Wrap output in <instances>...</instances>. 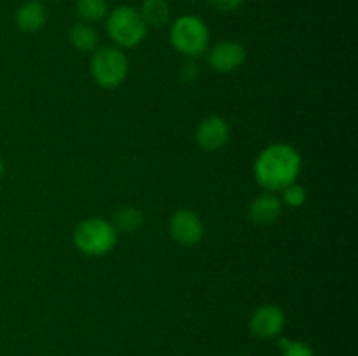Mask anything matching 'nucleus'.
<instances>
[{"mask_svg":"<svg viewBox=\"0 0 358 356\" xmlns=\"http://www.w3.org/2000/svg\"><path fill=\"white\" fill-rule=\"evenodd\" d=\"M45 21H48V10L41 0H28L16 10V27L24 34L41 31Z\"/></svg>","mask_w":358,"mask_h":356,"instance_id":"9b49d317","label":"nucleus"},{"mask_svg":"<svg viewBox=\"0 0 358 356\" xmlns=\"http://www.w3.org/2000/svg\"><path fill=\"white\" fill-rule=\"evenodd\" d=\"M180 77L184 82H194L196 77H198V66H196V63L192 61V59H187V61L182 65Z\"/></svg>","mask_w":358,"mask_h":356,"instance_id":"6ab92c4d","label":"nucleus"},{"mask_svg":"<svg viewBox=\"0 0 358 356\" xmlns=\"http://www.w3.org/2000/svg\"><path fill=\"white\" fill-rule=\"evenodd\" d=\"M170 42L175 51L184 54L185 58H199L208 49L210 30L201 17L185 14L171 23Z\"/></svg>","mask_w":358,"mask_h":356,"instance_id":"f03ea898","label":"nucleus"},{"mask_svg":"<svg viewBox=\"0 0 358 356\" xmlns=\"http://www.w3.org/2000/svg\"><path fill=\"white\" fill-rule=\"evenodd\" d=\"M247 59V51L240 42L222 40L208 51L210 68L219 73L236 72Z\"/></svg>","mask_w":358,"mask_h":356,"instance_id":"6e6552de","label":"nucleus"},{"mask_svg":"<svg viewBox=\"0 0 358 356\" xmlns=\"http://www.w3.org/2000/svg\"><path fill=\"white\" fill-rule=\"evenodd\" d=\"M3 171H6V164H3V161L0 159V175H2Z\"/></svg>","mask_w":358,"mask_h":356,"instance_id":"aec40b11","label":"nucleus"},{"mask_svg":"<svg viewBox=\"0 0 358 356\" xmlns=\"http://www.w3.org/2000/svg\"><path fill=\"white\" fill-rule=\"evenodd\" d=\"M149 27L140 10L131 6H119L107 14L108 37L117 47H135L145 38Z\"/></svg>","mask_w":358,"mask_h":356,"instance_id":"20e7f679","label":"nucleus"},{"mask_svg":"<svg viewBox=\"0 0 358 356\" xmlns=\"http://www.w3.org/2000/svg\"><path fill=\"white\" fill-rule=\"evenodd\" d=\"M117 230L105 218H87L77 225L73 243L77 250L90 257H101L110 253L117 244Z\"/></svg>","mask_w":358,"mask_h":356,"instance_id":"7ed1b4c3","label":"nucleus"},{"mask_svg":"<svg viewBox=\"0 0 358 356\" xmlns=\"http://www.w3.org/2000/svg\"><path fill=\"white\" fill-rule=\"evenodd\" d=\"M282 192H283L282 202H285V205L290 206V208H301L308 199L306 188L301 187V185L297 184L289 185V187L283 188Z\"/></svg>","mask_w":358,"mask_h":356,"instance_id":"f3484780","label":"nucleus"},{"mask_svg":"<svg viewBox=\"0 0 358 356\" xmlns=\"http://www.w3.org/2000/svg\"><path fill=\"white\" fill-rule=\"evenodd\" d=\"M138 10L147 27L161 28L170 23L171 10L166 0H143Z\"/></svg>","mask_w":358,"mask_h":356,"instance_id":"f8f14e48","label":"nucleus"},{"mask_svg":"<svg viewBox=\"0 0 358 356\" xmlns=\"http://www.w3.org/2000/svg\"><path fill=\"white\" fill-rule=\"evenodd\" d=\"M303 168L301 154L289 143H273L266 147L254 164L255 180L268 192H282L296 184Z\"/></svg>","mask_w":358,"mask_h":356,"instance_id":"f257e3e1","label":"nucleus"},{"mask_svg":"<svg viewBox=\"0 0 358 356\" xmlns=\"http://www.w3.org/2000/svg\"><path fill=\"white\" fill-rule=\"evenodd\" d=\"M285 325V313L275 304H266V306L255 309L250 316V321H248L252 335L257 339H264V341L280 337Z\"/></svg>","mask_w":358,"mask_h":356,"instance_id":"423d86ee","label":"nucleus"},{"mask_svg":"<svg viewBox=\"0 0 358 356\" xmlns=\"http://www.w3.org/2000/svg\"><path fill=\"white\" fill-rule=\"evenodd\" d=\"M208 3L220 13H234L243 6V0H208Z\"/></svg>","mask_w":358,"mask_h":356,"instance_id":"a211bd4d","label":"nucleus"},{"mask_svg":"<svg viewBox=\"0 0 358 356\" xmlns=\"http://www.w3.org/2000/svg\"><path fill=\"white\" fill-rule=\"evenodd\" d=\"M205 227L201 218L191 209H178L170 218V236L182 246H194L203 239Z\"/></svg>","mask_w":358,"mask_h":356,"instance_id":"0eeeda50","label":"nucleus"},{"mask_svg":"<svg viewBox=\"0 0 358 356\" xmlns=\"http://www.w3.org/2000/svg\"><path fill=\"white\" fill-rule=\"evenodd\" d=\"M69 40L77 51H83V52H90L96 47L98 44V34L90 23H79L72 24L69 31Z\"/></svg>","mask_w":358,"mask_h":356,"instance_id":"ddd939ff","label":"nucleus"},{"mask_svg":"<svg viewBox=\"0 0 358 356\" xmlns=\"http://www.w3.org/2000/svg\"><path fill=\"white\" fill-rule=\"evenodd\" d=\"M236 356H245V355H236Z\"/></svg>","mask_w":358,"mask_h":356,"instance_id":"412c9836","label":"nucleus"},{"mask_svg":"<svg viewBox=\"0 0 358 356\" xmlns=\"http://www.w3.org/2000/svg\"><path fill=\"white\" fill-rule=\"evenodd\" d=\"M143 223V216L142 212L135 206H124V208L119 209L114 216V223L112 225L115 227L117 232H124V234H131L136 232V230L142 227Z\"/></svg>","mask_w":358,"mask_h":356,"instance_id":"2eb2a0df","label":"nucleus"},{"mask_svg":"<svg viewBox=\"0 0 358 356\" xmlns=\"http://www.w3.org/2000/svg\"><path fill=\"white\" fill-rule=\"evenodd\" d=\"M282 349V356H315V351L301 341H290V339H280L278 342Z\"/></svg>","mask_w":358,"mask_h":356,"instance_id":"dca6fc26","label":"nucleus"},{"mask_svg":"<svg viewBox=\"0 0 358 356\" xmlns=\"http://www.w3.org/2000/svg\"><path fill=\"white\" fill-rule=\"evenodd\" d=\"M282 215V199L275 194V192H268L259 194L254 201L250 202L248 208V216L255 225H273L276 220Z\"/></svg>","mask_w":358,"mask_h":356,"instance_id":"9d476101","label":"nucleus"},{"mask_svg":"<svg viewBox=\"0 0 358 356\" xmlns=\"http://www.w3.org/2000/svg\"><path fill=\"white\" fill-rule=\"evenodd\" d=\"M229 140V126L219 115H212L199 122L196 129V143L205 152H217Z\"/></svg>","mask_w":358,"mask_h":356,"instance_id":"1a4fd4ad","label":"nucleus"},{"mask_svg":"<svg viewBox=\"0 0 358 356\" xmlns=\"http://www.w3.org/2000/svg\"><path fill=\"white\" fill-rule=\"evenodd\" d=\"M129 63L126 54L117 45H105L94 51L91 59V75L98 86L114 89L121 86L128 75Z\"/></svg>","mask_w":358,"mask_h":356,"instance_id":"39448f33","label":"nucleus"},{"mask_svg":"<svg viewBox=\"0 0 358 356\" xmlns=\"http://www.w3.org/2000/svg\"><path fill=\"white\" fill-rule=\"evenodd\" d=\"M76 13L83 23H98L108 14L107 0H76Z\"/></svg>","mask_w":358,"mask_h":356,"instance_id":"4468645a","label":"nucleus"}]
</instances>
